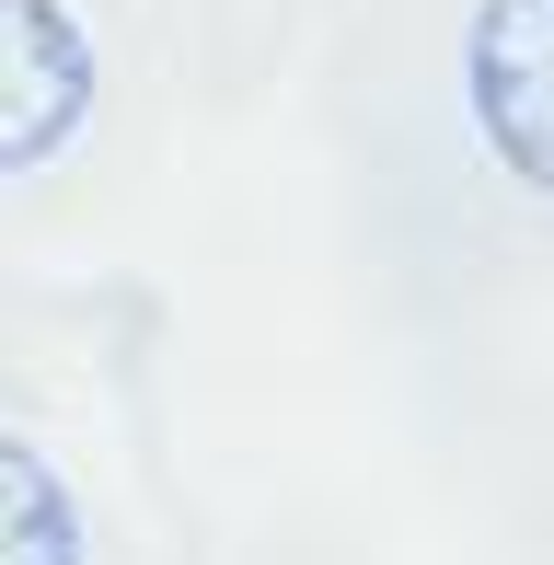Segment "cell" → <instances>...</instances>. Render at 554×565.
I'll return each instance as SVG.
<instances>
[{"label": "cell", "instance_id": "cell-3", "mask_svg": "<svg viewBox=\"0 0 554 565\" xmlns=\"http://www.w3.org/2000/svg\"><path fill=\"white\" fill-rule=\"evenodd\" d=\"M0 565H82V508L23 439H0Z\"/></svg>", "mask_w": 554, "mask_h": 565}, {"label": "cell", "instance_id": "cell-2", "mask_svg": "<svg viewBox=\"0 0 554 565\" xmlns=\"http://www.w3.org/2000/svg\"><path fill=\"white\" fill-rule=\"evenodd\" d=\"M93 116V35L58 0H0V173H35Z\"/></svg>", "mask_w": 554, "mask_h": 565}, {"label": "cell", "instance_id": "cell-1", "mask_svg": "<svg viewBox=\"0 0 554 565\" xmlns=\"http://www.w3.org/2000/svg\"><path fill=\"white\" fill-rule=\"evenodd\" d=\"M462 105L532 196H554V0H486L462 35Z\"/></svg>", "mask_w": 554, "mask_h": 565}]
</instances>
